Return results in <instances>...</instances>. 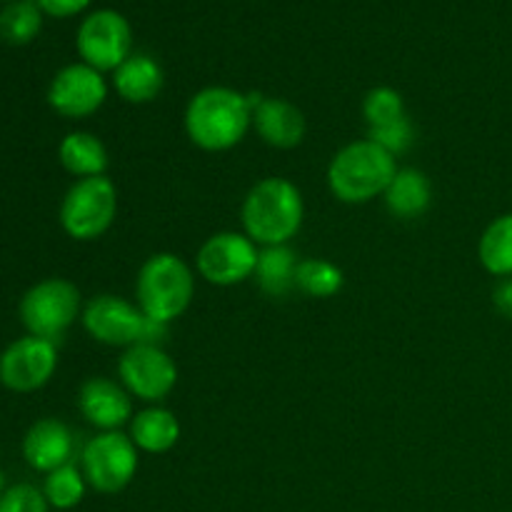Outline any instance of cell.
<instances>
[{
  "label": "cell",
  "instance_id": "obj_32",
  "mask_svg": "<svg viewBox=\"0 0 512 512\" xmlns=\"http://www.w3.org/2000/svg\"><path fill=\"white\" fill-rule=\"evenodd\" d=\"M8 3H13V0H8Z\"/></svg>",
  "mask_w": 512,
  "mask_h": 512
},
{
  "label": "cell",
  "instance_id": "obj_26",
  "mask_svg": "<svg viewBox=\"0 0 512 512\" xmlns=\"http://www.w3.org/2000/svg\"><path fill=\"white\" fill-rule=\"evenodd\" d=\"M405 100L390 85H378V88L370 90L363 98V118L368 120L370 128H378V125H388L393 120L405 118Z\"/></svg>",
  "mask_w": 512,
  "mask_h": 512
},
{
  "label": "cell",
  "instance_id": "obj_31",
  "mask_svg": "<svg viewBox=\"0 0 512 512\" xmlns=\"http://www.w3.org/2000/svg\"><path fill=\"white\" fill-rule=\"evenodd\" d=\"M5 490H8V488H5V473H3V470H0V498H3Z\"/></svg>",
  "mask_w": 512,
  "mask_h": 512
},
{
  "label": "cell",
  "instance_id": "obj_4",
  "mask_svg": "<svg viewBox=\"0 0 512 512\" xmlns=\"http://www.w3.org/2000/svg\"><path fill=\"white\" fill-rule=\"evenodd\" d=\"M195 295V275L175 253H155L140 265L135 278V303L160 325H170L190 308Z\"/></svg>",
  "mask_w": 512,
  "mask_h": 512
},
{
  "label": "cell",
  "instance_id": "obj_5",
  "mask_svg": "<svg viewBox=\"0 0 512 512\" xmlns=\"http://www.w3.org/2000/svg\"><path fill=\"white\" fill-rule=\"evenodd\" d=\"M85 333L110 348H133V345H158L168 325L150 320L138 303L118 295H95L83 305L80 313Z\"/></svg>",
  "mask_w": 512,
  "mask_h": 512
},
{
  "label": "cell",
  "instance_id": "obj_27",
  "mask_svg": "<svg viewBox=\"0 0 512 512\" xmlns=\"http://www.w3.org/2000/svg\"><path fill=\"white\" fill-rule=\"evenodd\" d=\"M368 140H373L375 145H380L383 150H388L393 158L408 153L415 143V128L408 120V115L400 120H393L388 125H378V128L368 130Z\"/></svg>",
  "mask_w": 512,
  "mask_h": 512
},
{
  "label": "cell",
  "instance_id": "obj_25",
  "mask_svg": "<svg viewBox=\"0 0 512 512\" xmlns=\"http://www.w3.org/2000/svg\"><path fill=\"white\" fill-rule=\"evenodd\" d=\"M85 490H88V483H85L83 470L75 468L73 463L63 465V468L45 475L43 495L45 500H48L50 508L55 510L78 508L85 498Z\"/></svg>",
  "mask_w": 512,
  "mask_h": 512
},
{
  "label": "cell",
  "instance_id": "obj_7",
  "mask_svg": "<svg viewBox=\"0 0 512 512\" xmlns=\"http://www.w3.org/2000/svg\"><path fill=\"white\" fill-rule=\"evenodd\" d=\"M83 313V300H80L78 285L65 278H45L25 290L20 298L18 315L28 335L58 343L70 325Z\"/></svg>",
  "mask_w": 512,
  "mask_h": 512
},
{
  "label": "cell",
  "instance_id": "obj_29",
  "mask_svg": "<svg viewBox=\"0 0 512 512\" xmlns=\"http://www.w3.org/2000/svg\"><path fill=\"white\" fill-rule=\"evenodd\" d=\"M35 3L50 18H73V15L83 13L93 0H35Z\"/></svg>",
  "mask_w": 512,
  "mask_h": 512
},
{
  "label": "cell",
  "instance_id": "obj_19",
  "mask_svg": "<svg viewBox=\"0 0 512 512\" xmlns=\"http://www.w3.org/2000/svg\"><path fill=\"white\" fill-rule=\"evenodd\" d=\"M390 213L400 220L420 218L433 203V185L418 168H400L383 195Z\"/></svg>",
  "mask_w": 512,
  "mask_h": 512
},
{
  "label": "cell",
  "instance_id": "obj_23",
  "mask_svg": "<svg viewBox=\"0 0 512 512\" xmlns=\"http://www.w3.org/2000/svg\"><path fill=\"white\" fill-rule=\"evenodd\" d=\"M43 10L35 0H13L0 10V38L10 45H28L43 28Z\"/></svg>",
  "mask_w": 512,
  "mask_h": 512
},
{
  "label": "cell",
  "instance_id": "obj_2",
  "mask_svg": "<svg viewBox=\"0 0 512 512\" xmlns=\"http://www.w3.org/2000/svg\"><path fill=\"white\" fill-rule=\"evenodd\" d=\"M303 218V193L288 178L258 180L240 205L243 233L260 248L288 245L303 228Z\"/></svg>",
  "mask_w": 512,
  "mask_h": 512
},
{
  "label": "cell",
  "instance_id": "obj_9",
  "mask_svg": "<svg viewBox=\"0 0 512 512\" xmlns=\"http://www.w3.org/2000/svg\"><path fill=\"white\" fill-rule=\"evenodd\" d=\"M75 48L80 63L100 73H115L133 55V28L118 10H93L75 33Z\"/></svg>",
  "mask_w": 512,
  "mask_h": 512
},
{
  "label": "cell",
  "instance_id": "obj_17",
  "mask_svg": "<svg viewBox=\"0 0 512 512\" xmlns=\"http://www.w3.org/2000/svg\"><path fill=\"white\" fill-rule=\"evenodd\" d=\"M165 73L155 58L145 53H133L113 73V90L118 98L130 105L153 103L163 93Z\"/></svg>",
  "mask_w": 512,
  "mask_h": 512
},
{
  "label": "cell",
  "instance_id": "obj_28",
  "mask_svg": "<svg viewBox=\"0 0 512 512\" xmlns=\"http://www.w3.org/2000/svg\"><path fill=\"white\" fill-rule=\"evenodd\" d=\"M48 508L43 490L28 483L13 485L0 498V512H48Z\"/></svg>",
  "mask_w": 512,
  "mask_h": 512
},
{
  "label": "cell",
  "instance_id": "obj_3",
  "mask_svg": "<svg viewBox=\"0 0 512 512\" xmlns=\"http://www.w3.org/2000/svg\"><path fill=\"white\" fill-rule=\"evenodd\" d=\"M398 158L363 138L348 143L328 165V188L333 198L348 205H365L388 190L398 173Z\"/></svg>",
  "mask_w": 512,
  "mask_h": 512
},
{
  "label": "cell",
  "instance_id": "obj_15",
  "mask_svg": "<svg viewBox=\"0 0 512 512\" xmlns=\"http://www.w3.org/2000/svg\"><path fill=\"white\" fill-rule=\"evenodd\" d=\"M78 410L100 433H113L133 420V398L110 378H88L78 390Z\"/></svg>",
  "mask_w": 512,
  "mask_h": 512
},
{
  "label": "cell",
  "instance_id": "obj_8",
  "mask_svg": "<svg viewBox=\"0 0 512 512\" xmlns=\"http://www.w3.org/2000/svg\"><path fill=\"white\" fill-rule=\"evenodd\" d=\"M140 468V450L120 430L98 433L88 440L80 455V470L85 475L88 488L103 495L123 493L135 480Z\"/></svg>",
  "mask_w": 512,
  "mask_h": 512
},
{
  "label": "cell",
  "instance_id": "obj_6",
  "mask_svg": "<svg viewBox=\"0 0 512 512\" xmlns=\"http://www.w3.org/2000/svg\"><path fill=\"white\" fill-rule=\"evenodd\" d=\"M118 215V188L108 175L80 178L60 203V228L78 243L98 240L113 228Z\"/></svg>",
  "mask_w": 512,
  "mask_h": 512
},
{
  "label": "cell",
  "instance_id": "obj_12",
  "mask_svg": "<svg viewBox=\"0 0 512 512\" xmlns=\"http://www.w3.org/2000/svg\"><path fill=\"white\" fill-rule=\"evenodd\" d=\"M58 368L55 343L25 335L0 353V385L13 393H33L50 383Z\"/></svg>",
  "mask_w": 512,
  "mask_h": 512
},
{
  "label": "cell",
  "instance_id": "obj_20",
  "mask_svg": "<svg viewBox=\"0 0 512 512\" xmlns=\"http://www.w3.org/2000/svg\"><path fill=\"white\" fill-rule=\"evenodd\" d=\"M58 160L78 180L105 175L110 163L105 143L88 130H75V133L65 135L58 145Z\"/></svg>",
  "mask_w": 512,
  "mask_h": 512
},
{
  "label": "cell",
  "instance_id": "obj_14",
  "mask_svg": "<svg viewBox=\"0 0 512 512\" xmlns=\"http://www.w3.org/2000/svg\"><path fill=\"white\" fill-rule=\"evenodd\" d=\"M248 100L253 108V128L265 145L293 150L303 143L308 123L298 105L285 98H265L258 93H250Z\"/></svg>",
  "mask_w": 512,
  "mask_h": 512
},
{
  "label": "cell",
  "instance_id": "obj_18",
  "mask_svg": "<svg viewBox=\"0 0 512 512\" xmlns=\"http://www.w3.org/2000/svg\"><path fill=\"white\" fill-rule=\"evenodd\" d=\"M130 440L140 453L148 455H163L178 445L180 440V423L168 408L160 405H150V408L140 410L130 420Z\"/></svg>",
  "mask_w": 512,
  "mask_h": 512
},
{
  "label": "cell",
  "instance_id": "obj_13",
  "mask_svg": "<svg viewBox=\"0 0 512 512\" xmlns=\"http://www.w3.org/2000/svg\"><path fill=\"white\" fill-rule=\"evenodd\" d=\"M108 100L103 73L85 63H70L53 75L48 85V105L68 120L90 118Z\"/></svg>",
  "mask_w": 512,
  "mask_h": 512
},
{
  "label": "cell",
  "instance_id": "obj_11",
  "mask_svg": "<svg viewBox=\"0 0 512 512\" xmlns=\"http://www.w3.org/2000/svg\"><path fill=\"white\" fill-rule=\"evenodd\" d=\"M120 385L143 403H160L178 385V365L160 345H133L118 360Z\"/></svg>",
  "mask_w": 512,
  "mask_h": 512
},
{
  "label": "cell",
  "instance_id": "obj_16",
  "mask_svg": "<svg viewBox=\"0 0 512 512\" xmlns=\"http://www.w3.org/2000/svg\"><path fill=\"white\" fill-rule=\"evenodd\" d=\"M20 450H23V458L30 468L48 475L70 463L75 450V440L63 420L43 418L38 420V423L30 425Z\"/></svg>",
  "mask_w": 512,
  "mask_h": 512
},
{
  "label": "cell",
  "instance_id": "obj_21",
  "mask_svg": "<svg viewBox=\"0 0 512 512\" xmlns=\"http://www.w3.org/2000/svg\"><path fill=\"white\" fill-rule=\"evenodd\" d=\"M298 253L290 245H270L260 248L255 275L260 290L270 298H285L295 290V273H298Z\"/></svg>",
  "mask_w": 512,
  "mask_h": 512
},
{
  "label": "cell",
  "instance_id": "obj_24",
  "mask_svg": "<svg viewBox=\"0 0 512 512\" xmlns=\"http://www.w3.org/2000/svg\"><path fill=\"white\" fill-rule=\"evenodd\" d=\"M345 275L335 263L323 258H305L298 263L295 273V288L308 298H333L343 290Z\"/></svg>",
  "mask_w": 512,
  "mask_h": 512
},
{
  "label": "cell",
  "instance_id": "obj_22",
  "mask_svg": "<svg viewBox=\"0 0 512 512\" xmlns=\"http://www.w3.org/2000/svg\"><path fill=\"white\" fill-rule=\"evenodd\" d=\"M478 260L495 278H512V213L498 215L478 240Z\"/></svg>",
  "mask_w": 512,
  "mask_h": 512
},
{
  "label": "cell",
  "instance_id": "obj_1",
  "mask_svg": "<svg viewBox=\"0 0 512 512\" xmlns=\"http://www.w3.org/2000/svg\"><path fill=\"white\" fill-rule=\"evenodd\" d=\"M183 123L195 148L205 153H225L243 143L253 128V108L245 93L225 85H208L188 100Z\"/></svg>",
  "mask_w": 512,
  "mask_h": 512
},
{
  "label": "cell",
  "instance_id": "obj_30",
  "mask_svg": "<svg viewBox=\"0 0 512 512\" xmlns=\"http://www.w3.org/2000/svg\"><path fill=\"white\" fill-rule=\"evenodd\" d=\"M493 305L503 318L512 320V278H503L493 290Z\"/></svg>",
  "mask_w": 512,
  "mask_h": 512
},
{
  "label": "cell",
  "instance_id": "obj_10",
  "mask_svg": "<svg viewBox=\"0 0 512 512\" xmlns=\"http://www.w3.org/2000/svg\"><path fill=\"white\" fill-rule=\"evenodd\" d=\"M258 253V245L245 233L223 230V233L210 235L200 245L195 268H198V275L205 283L218 285V288H233V285L253 278Z\"/></svg>",
  "mask_w": 512,
  "mask_h": 512
}]
</instances>
